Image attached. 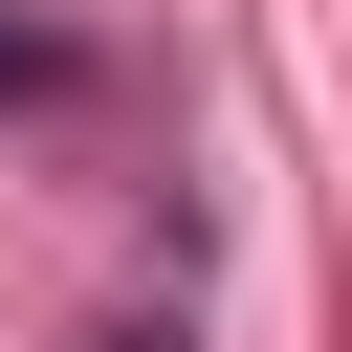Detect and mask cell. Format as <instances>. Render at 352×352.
Returning <instances> with one entry per match:
<instances>
[{
  "instance_id": "6da1fadb",
  "label": "cell",
  "mask_w": 352,
  "mask_h": 352,
  "mask_svg": "<svg viewBox=\"0 0 352 352\" xmlns=\"http://www.w3.org/2000/svg\"><path fill=\"white\" fill-rule=\"evenodd\" d=\"M0 88H66V44H22V22H0Z\"/></svg>"
}]
</instances>
